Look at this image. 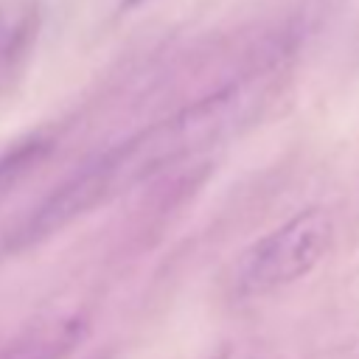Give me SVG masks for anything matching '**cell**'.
Wrapping results in <instances>:
<instances>
[{"instance_id": "cell-6", "label": "cell", "mask_w": 359, "mask_h": 359, "mask_svg": "<svg viewBox=\"0 0 359 359\" xmlns=\"http://www.w3.org/2000/svg\"><path fill=\"white\" fill-rule=\"evenodd\" d=\"M219 359H255V356H250V353H244V351H227V353H222Z\"/></svg>"}, {"instance_id": "cell-2", "label": "cell", "mask_w": 359, "mask_h": 359, "mask_svg": "<svg viewBox=\"0 0 359 359\" xmlns=\"http://www.w3.org/2000/svg\"><path fill=\"white\" fill-rule=\"evenodd\" d=\"M112 191H115V185H112L107 160L98 157L95 163H87L67 182H62L56 191H50L36 210H31V216L17 227L14 238H8V244L28 247V244H36V241L48 238L50 233L62 230L73 219H79L87 210H93Z\"/></svg>"}, {"instance_id": "cell-5", "label": "cell", "mask_w": 359, "mask_h": 359, "mask_svg": "<svg viewBox=\"0 0 359 359\" xmlns=\"http://www.w3.org/2000/svg\"><path fill=\"white\" fill-rule=\"evenodd\" d=\"M50 143L42 137H31L17 143L14 149H8L6 154H0V196H6L45 154H48Z\"/></svg>"}, {"instance_id": "cell-1", "label": "cell", "mask_w": 359, "mask_h": 359, "mask_svg": "<svg viewBox=\"0 0 359 359\" xmlns=\"http://www.w3.org/2000/svg\"><path fill=\"white\" fill-rule=\"evenodd\" d=\"M334 238L331 216L309 208L264 238H258L236 264V286L244 294H261L289 286L309 275Z\"/></svg>"}, {"instance_id": "cell-7", "label": "cell", "mask_w": 359, "mask_h": 359, "mask_svg": "<svg viewBox=\"0 0 359 359\" xmlns=\"http://www.w3.org/2000/svg\"><path fill=\"white\" fill-rule=\"evenodd\" d=\"M137 3H143V0H123L121 6H126V8H129V6H137Z\"/></svg>"}, {"instance_id": "cell-4", "label": "cell", "mask_w": 359, "mask_h": 359, "mask_svg": "<svg viewBox=\"0 0 359 359\" xmlns=\"http://www.w3.org/2000/svg\"><path fill=\"white\" fill-rule=\"evenodd\" d=\"M36 36V6L31 0L11 3L0 11V67L25 56Z\"/></svg>"}, {"instance_id": "cell-3", "label": "cell", "mask_w": 359, "mask_h": 359, "mask_svg": "<svg viewBox=\"0 0 359 359\" xmlns=\"http://www.w3.org/2000/svg\"><path fill=\"white\" fill-rule=\"evenodd\" d=\"M87 323L81 314L42 317L14 342H8L0 359H62L84 339Z\"/></svg>"}]
</instances>
